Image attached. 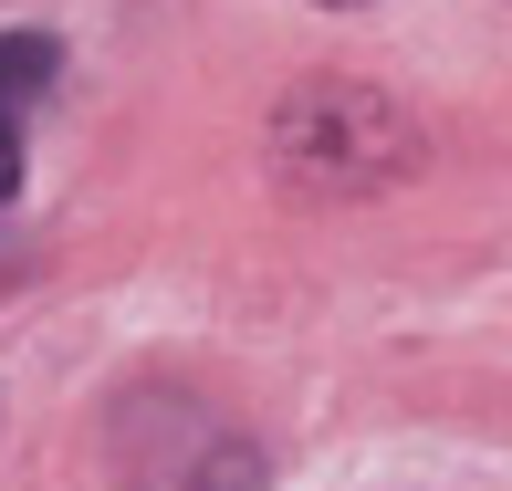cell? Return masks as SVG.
Segmentation results:
<instances>
[{
	"label": "cell",
	"mask_w": 512,
	"mask_h": 491,
	"mask_svg": "<svg viewBox=\"0 0 512 491\" xmlns=\"http://www.w3.org/2000/svg\"><path fill=\"white\" fill-rule=\"evenodd\" d=\"M272 147H283V168L314 178V189H366V178L408 168V115L387 95H366V84H314V95L283 105Z\"/></svg>",
	"instance_id": "6da1fadb"
},
{
	"label": "cell",
	"mask_w": 512,
	"mask_h": 491,
	"mask_svg": "<svg viewBox=\"0 0 512 491\" xmlns=\"http://www.w3.org/2000/svg\"><path fill=\"white\" fill-rule=\"evenodd\" d=\"M53 63H63V53H53L42 32H0V115H11V126L53 95Z\"/></svg>",
	"instance_id": "7a4b0ae2"
},
{
	"label": "cell",
	"mask_w": 512,
	"mask_h": 491,
	"mask_svg": "<svg viewBox=\"0 0 512 491\" xmlns=\"http://www.w3.org/2000/svg\"><path fill=\"white\" fill-rule=\"evenodd\" d=\"M11 189H21V126L0 115V209H11Z\"/></svg>",
	"instance_id": "3957f363"
},
{
	"label": "cell",
	"mask_w": 512,
	"mask_h": 491,
	"mask_svg": "<svg viewBox=\"0 0 512 491\" xmlns=\"http://www.w3.org/2000/svg\"><path fill=\"white\" fill-rule=\"evenodd\" d=\"M324 11H366V0H324Z\"/></svg>",
	"instance_id": "277c9868"
}]
</instances>
